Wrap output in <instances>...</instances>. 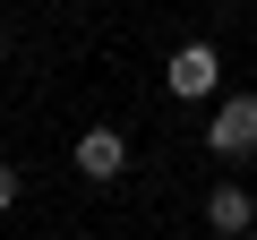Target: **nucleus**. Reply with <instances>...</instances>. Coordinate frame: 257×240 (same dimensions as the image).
I'll return each instance as SVG.
<instances>
[{"label": "nucleus", "instance_id": "obj_5", "mask_svg": "<svg viewBox=\"0 0 257 240\" xmlns=\"http://www.w3.org/2000/svg\"><path fill=\"white\" fill-rule=\"evenodd\" d=\"M18 206V163H0V214Z\"/></svg>", "mask_w": 257, "mask_h": 240}, {"label": "nucleus", "instance_id": "obj_1", "mask_svg": "<svg viewBox=\"0 0 257 240\" xmlns=\"http://www.w3.org/2000/svg\"><path fill=\"white\" fill-rule=\"evenodd\" d=\"M206 146H214L223 163L257 155V94H223V103H214V120H206Z\"/></svg>", "mask_w": 257, "mask_h": 240}, {"label": "nucleus", "instance_id": "obj_2", "mask_svg": "<svg viewBox=\"0 0 257 240\" xmlns=\"http://www.w3.org/2000/svg\"><path fill=\"white\" fill-rule=\"evenodd\" d=\"M214 77H223V52H214V43H180V52L163 60V86H172L180 103H206Z\"/></svg>", "mask_w": 257, "mask_h": 240}, {"label": "nucleus", "instance_id": "obj_7", "mask_svg": "<svg viewBox=\"0 0 257 240\" xmlns=\"http://www.w3.org/2000/svg\"><path fill=\"white\" fill-rule=\"evenodd\" d=\"M248 240H257V223H248Z\"/></svg>", "mask_w": 257, "mask_h": 240}, {"label": "nucleus", "instance_id": "obj_4", "mask_svg": "<svg viewBox=\"0 0 257 240\" xmlns=\"http://www.w3.org/2000/svg\"><path fill=\"white\" fill-rule=\"evenodd\" d=\"M206 223H214L223 240H248V223H257V197H248L240 180H214V197H206Z\"/></svg>", "mask_w": 257, "mask_h": 240}, {"label": "nucleus", "instance_id": "obj_3", "mask_svg": "<svg viewBox=\"0 0 257 240\" xmlns=\"http://www.w3.org/2000/svg\"><path fill=\"white\" fill-rule=\"evenodd\" d=\"M77 172H86V180H120V172H128V138L94 120V129L77 138Z\"/></svg>", "mask_w": 257, "mask_h": 240}, {"label": "nucleus", "instance_id": "obj_6", "mask_svg": "<svg viewBox=\"0 0 257 240\" xmlns=\"http://www.w3.org/2000/svg\"><path fill=\"white\" fill-rule=\"evenodd\" d=\"M0 60H9V35H0Z\"/></svg>", "mask_w": 257, "mask_h": 240}]
</instances>
